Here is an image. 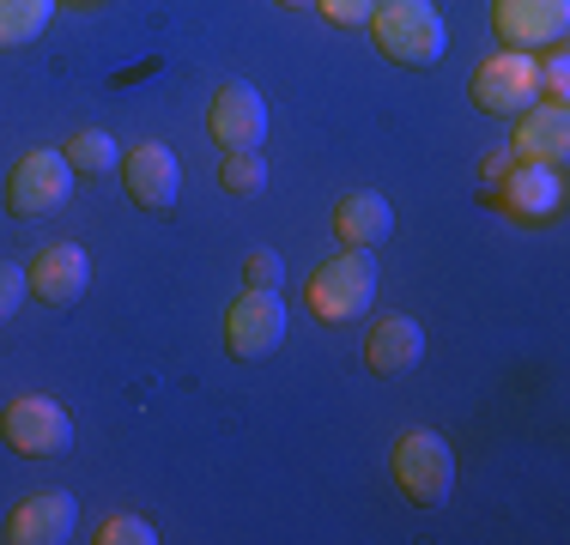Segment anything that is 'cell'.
I'll list each match as a JSON object with an SVG mask.
<instances>
[{"label":"cell","instance_id":"1","mask_svg":"<svg viewBox=\"0 0 570 545\" xmlns=\"http://www.w3.org/2000/svg\"><path fill=\"white\" fill-rule=\"evenodd\" d=\"M371 43L395 67H438L450 49V24L431 0H376L371 7Z\"/></svg>","mask_w":570,"mask_h":545},{"label":"cell","instance_id":"2","mask_svg":"<svg viewBox=\"0 0 570 545\" xmlns=\"http://www.w3.org/2000/svg\"><path fill=\"white\" fill-rule=\"evenodd\" d=\"M371 297H376V261H371V249H341V255H328V261L309 272V285H304L309 316L328 321V327L358 321L364 309H371Z\"/></svg>","mask_w":570,"mask_h":545},{"label":"cell","instance_id":"3","mask_svg":"<svg viewBox=\"0 0 570 545\" xmlns=\"http://www.w3.org/2000/svg\"><path fill=\"white\" fill-rule=\"evenodd\" d=\"M389 473H395L401 497L419 509H443L455 490V455L438 430H401L389 448Z\"/></svg>","mask_w":570,"mask_h":545},{"label":"cell","instance_id":"4","mask_svg":"<svg viewBox=\"0 0 570 545\" xmlns=\"http://www.w3.org/2000/svg\"><path fill=\"white\" fill-rule=\"evenodd\" d=\"M0 443H7L12 455H31V460L67 455V448H73V418H67V406H56L49 394H19V400L0 406Z\"/></svg>","mask_w":570,"mask_h":545},{"label":"cell","instance_id":"5","mask_svg":"<svg viewBox=\"0 0 570 545\" xmlns=\"http://www.w3.org/2000/svg\"><path fill=\"white\" fill-rule=\"evenodd\" d=\"M485 200H492L504 218H515V225H552V218L564 212V170L515 158L510 170L485 188Z\"/></svg>","mask_w":570,"mask_h":545},{"label":"cell","instance_id":"6","mask_svg":"<svg viewBox=\"0 0 570 545\" xmlns=\"http://www.w3.org/2000/svg\"><path fill=\"white\" fill-rule=\"evenodd\" d=\"M540 54H522V49H498L473 67V103L485 116H522L528 103H540Z\"/></svg>","mask_w":570,"mask_h":545},{"label":"cell","instance_id":"7","mask_svg":"<svg viewBox=\"0 0 570 545\" xmlns=\"http://www.w3.org/2000/svg\"><path fill=\"white\" fill-rule=\"evenodd\" d=\"M67 195H73V164L61 152H49V146L24 152L7 176V212L12 218H43V212L67 207Z\"/></svg>","mask_w":570,"mask_h":545},{"label":"cell","instance_id":"8","mask_svg":"<svg viewBox=\"0 0 570 545\" xmlns=\"http://www.w3.org/2000/svg\"><path fill=\"white\" fill-rule=\"evenodd\" d=\"M492 31L504 49H522V54L559 49L570 31V0H498Z\"/></svg>","mask_w":570,"mask_h":545},{"label":"cell","instance_id":"9","mask_svg":"<svg viewBox=\"0 0 570 545\" xmlns=\"http://www.w3.org/2000/svg\"><path fill=\"white\" fill-rule=\"evenodd\" d=\"M121 182H128V200L140 212H170L183 195V164L165 140H140L121 152Z\"/></svg>","mask_w":570,"mask_h":545},{"label":"cell","instance_id":"10","mask_svg":"<svg viewBox=\"0 0 570 545\" xmlns=\"http://www.w3.org/2000/svg\"><path fill=\"white\" fill-rule=\"evenodd\" d=\"M285 339V304L279 291H243L237 304L225 309V351L230 358H267Z\"/></svg>","mask_w":570,"mask_h":545},{"label":"cell","instance_id":"11","mask_svg":"<svg viewBox=\"0 0 570 545\" xmlns=\"http://www.w3.org/2000/svg\"><path fill=\"white\" fill-rule=\"evenodd\" d=\"M24 279H31L37 304L67 309V304H79V291L91 285V255L79 249V242H43V249L31 255V267H24Z\"/></svg>","mask_w":570,"mask_h":545},{"label":"cell","instance_id":"12","mask_svg":"<svg viewBox=\"0 0 570 545\" xmlns=\"http://www.w3.org/2000/svg\"><path fill=\"white\" fill-rule=\"evenodd\" d=\"M207 133L225 152H255L267 140V103L255 86H219V98L207 103Z\"/></svg>","mask_w":570,"mask_h":545},{"label":"cell","instance_id":"13","mask_svg":"<svg viewBox=\"0 0 570 545\" xmlns=\"http://www.w3.org/2000/svg\"><path fill=\"white\" fill-rule=\"evenodd\" d=\"M79 527V503L67 490H37L7 515V545H61Z\"/></svg>","mask_w":570,"mask_h":545},{"label":"cell","instance_id":"14","mask_svg":"<svg viewBox=\"0 0 570 545\" xmlns=\"http://www.w3.org/2000/svg\"><path fill=\"white\" fill-rule=\"evenodd\" d=\"M510 152L522 164H552V170H564V158H570V109L564 103H528L522 116H515Z\"/></svg>","mask_w":570,"mask_h":545},{"label":"cell","instance_id":"15","mask_svg":"<svg viewBox=\"0 0 570 545\" xmlns=\"http://www.w3.org/2000/svg\"><path fill=\"white\" fill-rule=\"evenodd\" d=\"M328 225H334V242H346V249H376V242L395 237V207L383 195H371V188H358V195L334 200Z\"/></svg>","mask_w":570,"mask_h":545},{"label":"cell","instance_id":"16","mask_svg":"<svg viewBox=\"0 0 570 545\" xmlns=\"http://www.w3.org/2000/svg\"><path fill=\"white\" fill-rule=\"evenodd\" d=\"M419 358H425V327H419L413 316H383V321H371L364 364H371L376 376H406Z\"/></svg>","mask_w":570,"mask_h":545},{"label":"cell","instance_id":"17","mask_svg":"<svg viewBox=\"0 0 570 545\" xmlns=\"http://www.w3.org/2000/svg\"><path fill=\"white\" fill-rule=\"evenodd\" d=\"M56 0H0V49H24L49 31Z\"/></svg>","mask_w":570,"mask_h":545},{"label":"cell","instance_id":"18","mask_svg":"<svg viewBox=\"0 0 570 545\" xmlns=\"http://www.w3.org/2000/svg\"><path fill=\"white\" fill-rule=\"evenodd\" d=\"M61 158L73 164V170H86V176H104V170H116L121 152H116V140L104 128H79L73 140L61 146Z\"/></svg>","mask_w":570,"mask_h":545},{"label":"cell","instance_id":"19","mask_svg":"<svg viewBox=\"0 0 570 545\" xmlns=\"http://www.w3.org/2000/svg\"><path fill=\"white\" fill-rule=\"evenodd\" d=\"M219 182L230 188V195H262V188H267V164H262V152H225Z\"/></svg>","mask_w":570,"mask_h":545},{"label":"cell","instance_id":"20","mask_svg":"<svg viewBox=\"0 0 570 545\" xmlns=\"http://www.w3.org/2000/svg\"><path fill=\"white\" fill-rule=\"evenodd\" d=\"M91 539L98 545H153L158 534H153V522H140V515H110Z\"/></svg>","mask_w":570,"mask_h":545},{"label":"cell","instance_id":"21","mask_svg":"<svg viewBox=\"0 0 570 545\" xmlns=\"http://www.w3.org/2000/svg\"><path fill=\"white\" fill-rule=\"evenodd\" d=\"M540 67V103H564L570 98V61L559 49H547V61H534Z\"/></svg>","mask_w":570,"mask_h":545},{"label":"cell","instance_id":"22","mask_svg":"<svg viewBox=\"0 0 570 545\" xmlns=\"http://www.w3.org/2000/svg\"><path fill=\"white\" fill-rule=\"evenodd\" d=\"M371 7L376 0H316V12L334 24V31H358V24H371Z\"/></svg>","mask_w":570,"mask_h":545},{"label":"cell","instance_id":"23","mask_svg":"<svg viewBox=\"0 0 570 545\" xmlns=\"http://www.w3.org/2000/svg\"><path fill=\"white\" fill-rule=\"evenodd\" d=\"M243 279H249L255 291H279V285H285V261L274 249H255L249 261H243Z\"/></svg>","mask_w":570,"mask_h":545},{"label":"cell","instance_id":"24","mask_svg":"<svg viewBox=\"0 0 570 545\" xmlns=\"http://www.w3.org/2000/svg\"><path fill=\"white\" fill-rule=\"evenodd\" d=\"M31 297V279H24V267H12V261H0V321H12L19 316V304Z\"/></svg>","mask_w":570,"mask_h":545},{"label":"cell","instance_id":"25","mask_svg":"<svg viewBox=\"0 0 570 545\" xmlns=\"http://www.w3.org/2000/svg\"><path fill=\"white\" fill-rule=\"evenodd\" d=\"M510 164H515V152H510V146H498V152H485V158H480V182H485V188H492V182H498V176H504V170H510Z\"/></svg>","mask_w":570,"mask_h":545},{"label":"cell","instance_id":"26","mask_svg":"<svg viewBox=\"0 0 570 545\" xmlns=\"http://www.w3.org/2000/svg\"><path fill=\"white\" fill-rule=\"evenodd\" d=\"M279 7H316V0H279Z\"/></svg>","mask_w":570,"mask_h":545},{"label":"cell","instance_id":"27","mask_svg":"<svg viewBox=\"0 0 570 545\" xmlns=\"http://www.w3.org/2000/svg\"><path fill=\"white\" fill-rule=\"evenodd\" d=\"M79 7H86V0H79Z\"/></svg>","mask_w":570,"mask_h":545}]
</instances>
